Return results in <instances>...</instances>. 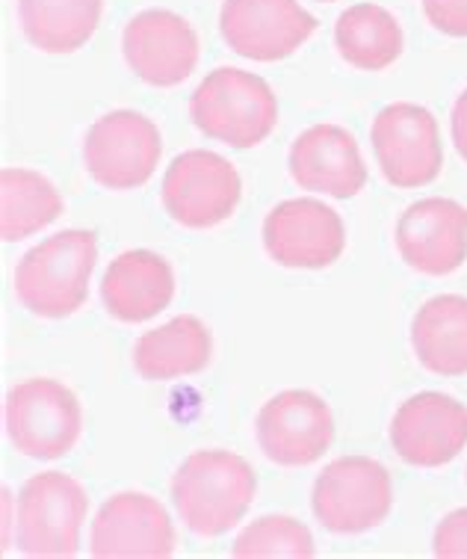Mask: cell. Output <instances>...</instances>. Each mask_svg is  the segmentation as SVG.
Wrapping results in <instances>:
<instances>
[{
	"label": "cell",
	"instance_id": "6da1fadb",
	"mask_svg": "<svg viewBox=\"0 0 467 559\" xmlns=\"http://www.w3.org/2000/svg\"><path fill=\"white\" fill-rule=\"evenodd\" d=\"M252 465L231 450H195L172 477V503L183 527L214 539L237 527L254 503Z\"/></svg>",
	"mask_w": 467,
	"mask_h": 559
},
{
	"label": "cell",
	"instance_id": "7a4b0ae2",
	"mask_svg": "<svg viewBox=\"0 0 467 559\" xmlns=\"http://www.w3.org/2000/svg\"><path fill=\"white\" fill-rule=\"evenodd\" d=\"M98 264V240L92 231L69 228L21 254L12 287L31 314L62 320L89 299V282Z\"/></svg>",
	"mask_w": 467,
	"mask_h": 559
},
{
	"label": "cell",
	"instance_id": "3957f363",
	"mask_svg": "<svg viewBox=\"0 0 467 559\" xmlns=\"http://www.w3.org/2000/svg\"><path fill=\"white\" fill-rule=\"evenodd\" d=\"M190 119L204 136L231 148H254L275 131L278 102L273 86L243 69H214L190 98Z\"/></svg>",
	"mask_w": 467,
	"mask_h": 559
},
{
	"label": "cell",
	"instance_id": "277c9868",
	"mask_svg": "<svg viewBox=\"0 0 467 559\" xmlns=\"http://www.w3.org/2000/svg\"><path fill=\"white\" fill-rule=\"evenodd\" d=\"M89 512L86 488L62 471L36 474L19 495L15 545L24 557H74Z\"/></svg>",
	"mask_w": 467,
	"mask_h": 559
},
{
	"label": "cell",
	"instance_id": "5b68a950",
	"mask_svg": "<svg viewBox=\"0 0 467 559\" xmlns=\"http://www.w3.org/2000/svg\"><path fill=\"white\" fill-rule=\"evenodd\" d=\"M316 521L328 533L356 536L379 527L394 509V483L382 462L344 456L325 465L311 495Z\"/></svg>",
	"mask_w": 467,
	"mask_h": 559
},
{
	"label": "cell",
	"instance_id": "8992f818",
	"mask_svg": "<svg viewBox=\"0 0 467 559\" xmlns=\"http://www.w3.org/2000/svg\"><path fill=\"white\" fill-rule=\"evenodd\" d=\"M83 432L81 400L57 379H27L7 394V436L31 459L72 453Z\"/></svg>",
	"mask_w": 467,
	"mask_h": 559
},
{
	"label": "cell",
	"instance_id": "52a82bcc",
	"mask_svg": "<svg viewBox=\"0 0 467 559\" xmlns=\"http://www.w3.org/2000/svg\"><path fill=\"white\" fill-rule=\"evenodd\" d=\"M243 183L231 160L223 154L193 152L178 154L163 175L160 202L172 223L183 228H214L223 225L240 204Z\"/></svg>",
	"mask_w": 467,
	"mask_h": 559
},
{
	"label": "cell",
	"instance_id": "ba28073f",
	"mask_svg": "<svg viewBox=\"0 0 467 559\" xmlns=\"http://www.w3.org/2000/svg\"><path fill=\"white\" fill-rule=\"evenodd\" d=\"M370 143L382 175L396 190L427 187L441 175L444 148L438 119L411 102L387 104L370 128Z\"/></svg>",
	"mask_w": 467,
	"mask_h": 559
},
{
	"label": "cell",
	"instance_id": "9c48e42d",
	"mask_svg": "<svg viewBox=\"0 0 467 559\" xmlns=\"http://www.w3.org/2000/svg\"><path fill=\"white\" fill-rule=\"evenodd\" d=\"M163 140L157 124L133 110H112L83 140V163L104 190H136L157 169Z\"/></svg>",
	"mask_w": 467,
	"mask_h": 559
},
{
	"label": "cell",
	"instance_id": "30bf717a",
	"mask_svg": "<svg viewBox=\"0 0 467 559\" xmlns=\"http://www.w3.org/2000/svg\"><path fill=\"white\" fill-rule=\"evenodd\" d=\"M254 438L264 456L282 468H306L332 448L335 417L320 394L308 388H287L261 406Z\"/></svg>",
	"mask_w": 467,
	"mask_h": 559
},
{
	"label": "cell",
	"instance_id": "8fae6325",
	"mask_svg": "<svg viewBox=\"0 0 467 559\" xmlns=\"http://www.w3.org/2000/svg\"><path fill=\"white\" fill-rule=\"evenodd\" d=\"M264 249L278 266L325 270L346 249V225L335 207L316 199H287L264 219Z\"/></svg>",
	"mask_w": 467,
	"mask_h": 559
},
{
	"label": "cell",
	"instance_id": "7c38bea8",
	"mask_svg": "<svg viewBox=\"0 0 467 559\" xmlns=\"http://www.w3.org/2000/svg\"><path fill=\"white\" fill-rule=\"evenodd\" d=\"M219 31L234 53L254 62L285 60L316 31V19L296 0H225Z\"/></svg>",
	"mask_w": 467,
	"mask_h": 559
},
{
	"label": "cell",
	"instance_id": "4fadbf2b",
	"mask_svg": "<svg viewBox=\"0 0 467 559\" xmlns=\"http://www.w3.org/2000/svg\"><path fill=\"white\" fill-rule=\"evenodd\" d=\"M89 554L98 559H166L175 554V527L160 500L143 491L112 495L89 527Z\"/></svg>",
	"mask_w": 467,
	"mask_h": 559
},
{
	"label": "cell",
	"instance_id": "5bb4252c",
	"mask_svg": "<svg viewBox=\"0 0 467 559\" xmlns=\"http://www.w3.org/2000/svg\"><path fill=\"white\" fill-rule=\"evenodd\" d=\"M122 53L131 72L157 90H172L199 66V33L172 10H145L128 21Z\"/></svg>",
	"mask_w": 467,
	"mask_h": 559
},
{
	"label": "cell",
	"instance_id": "9a60e30c",
	"mask_svg": "<svg viewBox=\"0 0 467 559\" xmlns=\"http://www.w3.org/2000/svg\"><path fill=\"white\" fill-rule=\"evenodd\" d=\"M391 444L415 468H441L467 448V406L441 391H420L394 412Z\"/></svg>",
	"mask_w": 467,
	"mask_h": 559
},
{
	"label": "cell",
	"instance_id": "2e32d148",
	"mask_svg": "<svg viewBox=\"0 0 467 559\" xmlns=\"http://www.w3.org/2000/svg\"><path fill=\"white\" fill-rule=\"evenodd\" d=\"M394 237L399 258L417 273H456L467 261V207L453 199L408 204Z\"/></svg>",
	"mask_w": 467,
	"mask_h": 559
},
{
	"label": "cell",
	"instance_id": "e0dca14e",
	"mask_svg": "<svg viewBox=\"0 0 467 559\" xmlns=\"http://www.w3.org/2000/svg\"><path fill=\"white\" fill-rule=\"evenodd\" d=\"M290 175L302 190L356 199L367 187V166L356 136L340 124H314L290 145Z\"/></svg>",
	"mask_w": 467,
	"mask_h": 559
},
{
	"label": "cell",
	"instance_id": "ac0fdd59",
	"mask_svg": "<svg viewBox=\"0 0 467 559\" xmlns=\"http://www.w3.org/2000/svg\"><path fill=\"white\" fill-rule=\"evenodd\" d=\"M175 296L172 264L148 249H128L110 261L101 282L107 314L122 323H145L169 308Z\"/></svg>",
	"mask_w": 467,
	"mask_h": 559
},
{
	"label": "cell",
	"instance_id": "d6986e66",
	"mask_svg": "<svg viewBox=\"0 0 467 559\" xmlns=\"http://www.w3.org/2000/svg\"><path fill=\"white\" fill-rule=\"evenodd\" d=\"M211 356H214L211 329L199 317L181 314L136 337L133 370L148 382H172V379L202 373L211 365Z\"/></svg>",
	"mask_w": 467,
	"mask_h": 559
},
{
	"label": "cell",
	"instance_id": "ffe728a7",
	"mask_svg": "<svg viewBox=\"0 0 467 559\" xmlns=\"http://www.w3.org/2000/svg\"><path fill=\"white\" fill-rule=\"evenodd\" d=\"M411 346L420 365L435 377L467 373V299L458 294L432 296L411 320Z\"/></svg>",
	"mask_w": 467,
	"mask_h": 559
},
{
	"label": "cell",
	"instance_id": "44dd1931",
	"mask_svg": "<svg viewBox=\"0 0 467 559\" xmlns=\"http://www.w3.org/2000/svg\"><path fill=\"white\" fill-rule=\"evenodd\" d=\"M335 45L340 60L358 72H385L403 53V27L379 3H356L337 15Z\"/></svg>",
	"mask_w": 467,
	"mask_h": 559
},
{
	"label": "cell",
	"instance_id": "7402d4cb",
	"mask_svg": "<svg viewBox=\"0 0 467 559\" xmlns=\"http://www.w3.org/2000/svg\"><path fill=\"white\" fill-rule=\"evenodd\" d=\"M104 0H19L21 31L36 51L74 53L95 36Z\"/></svg>",
	"mask_w": 467,
	"mask_h": 559
},
{
	"label": "cell",
	"instance_id": "603a6c76",
	"mask_svg": "<svg viewBox=\"0 0 467 559\" xmlns=\"http://www.w3.org/2000/svg\"><path fill=\"white\" fill-rule=\"evenodd\" d=\"M62 195L45 175L7 166L0 173V237L7 243L24 240L57 223L62 214Z\"/></svg>",
	"mask_w": 467,
	"mask_h": 559
},
{
	"label": "cell",
	"instance_id": "cb8c5ba5",
	"mask_svg": "<svg viewBox=\"0 0 467 559\" xmlns=\"http://www.w3.org/2000/svg\"><path fill=\"white\" fill-rule=\"evenodd\" d=\"M316 554L314 536L302 521L290 515H264L234 539L231 557L240 559H311Z\"/></svg>",
	"mask_w": 467,
	"mask_h": 559
},
{
	"label": "cell",
	"instance_id": "d4e9b609",
	"mask_svg": "<svg viewBox=\"0 0 467 559\" xmlns=\"http://www.w3.org/2000/svg\"><path fill=\"white\" fill-rule=\"evenodd\" d=\"M432 550L441 559H467V507L450 512L447 519L438 524Z\"/></svg>",
	"mask_w": 467,
	"mask_h": 559
},
{
	"label": "cell",
	"instance_id": "484cf974",
	"mask_svg": "<svg viewBox=\"0 0 467 559\" xmlns=\"http://www.w3.org/2000/svg\"><path fill=\"white\" fill-rule=\"evenodd\" d=\"M423 15L435 31L467 39V0H423Z\"/></svg>",
	"mask_w": 467,
	"mask_h": 559
},
{
	"label": "cell",
	"instance_id": "4316f807",
	"mask_svg": "<svg viewBox=\"0 0 467 559\" xmlns=\"http://www.w3.org/2000/svg\"><path fill=\"white\" fill-rule=\"evenodd\" d=\"M450 131H453V143H456L458 157L467 163V90L462 92L453 104V116H450Z\"/></svg>",
	"mask_w": 467,
	"mask_h": 559
},
{
	"label": "cell",
	"instance_id": "83f0119b",
	"mask_svg": "<svg viewBox=\"0 0 467 559\" xmlns=\"http://www.w3.org/2000/svg\"><path fill=\"white\" fill-rule=\"evenodd\" d=\"M320 3H335V0H320Z\"/></svg>",
	"mask_w": 467,
	"mask_h": 559
}]
</instances>
